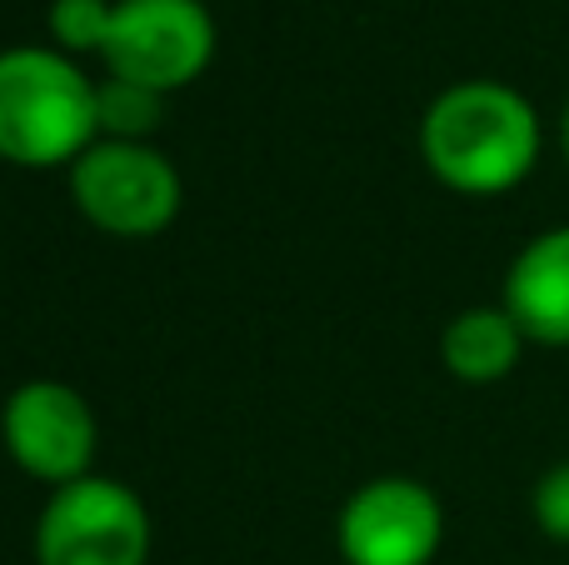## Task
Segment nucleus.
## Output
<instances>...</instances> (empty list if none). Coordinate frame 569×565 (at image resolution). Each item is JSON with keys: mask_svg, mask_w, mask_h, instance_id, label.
Masks as SVG:
<instances>
[{"mask_svg": "<svg viewBox=\"0 0 569 565\" xmlns=\"http://www.w3.org/2000/svg\"><path fill=\"white\" fill-rule=\"evenodd\" d=\"M100 140L96 80L56 46L0 50V160L20 170L76 166Z\"/></svg>", "mask_w": 569, "mask_h": 565, "instance_id": "nucleus-2", "label": "nucleus"}, {"mask_svg": "<svg viewBox=\"0 0 569 565\" xmlns=\"http://www.w3.org/2000/svg\"><path fill=\"white\" fill-rule=\"evenodd\" d=\"M106 16H110V0H50V40L56 50L66 56H96L100 36H106Z\"/></svg>", "mask_w": 569, "mask_h": 565, "instance_id": "nucleus-11", "label": "nucleus"}, {"mask_svg": "<svg viewBox=\"0 0 569 565\" xmlns=\"http://www.w3.org/2000/svg\"><path fill=\"white\" fill-rule=\"evenodd\" d=\"M445 541V506L415 476H375L335 516L345 565H430Z\"/></svg>", "mask_w": 569, "mask_h": 565, "instance_id": "nucleus-7", "label": "nucleus"}, {"mask_svg": "<svg viewBox=\"0 0 569 565\" xmlns=\"http://www.w3.org/2000/svg\"><path fill=\"white\" fill-rule=\"evenodd\" d=\"M166 96L136 86V80H96V116H100V140H150L160 126Z\"/></svg>", "mask_w": 569, "mask_h": 565, "instance_id": "nucleus-10", "label": "nucleus"}, {"mask_svg": "<svg viewBox=\"0 0 569 565\" xmlns=\"http://www.w3.org/2000/svg\"><path fill=\"white\" fill-rule=\"evenodd\" d=\"M500 306L530 346H569V226H550L515 250Z\"/></svg>", "mask_w": 569, "mask_h": 565, "instance_id": "nucleus-8", "label": "nucleus"}, {"mask_svg": "<svg viewBox=\"0 0 569 565\" xmlns=\"http://www.w3.org/2000/svg\"><path fill=\"white\" fill-rule=\"evenodd\" d=\"M0 440L30 480L60 490L96 466V410L66 380H20L0 406Z\"/></svg>", "mask_w": 569, "mask_h": 565, "instance_id": "nucleus-6", "label": "nucleus"}, {"mask_svg": "<svg viewBox=\"0 0 569 565\" xmlns=\"http://www.w3.org/2000/svg\"><path fill=\"white\" fill-rule=\"evenodd\" d=\"M70 200L96 230L116 240H150L180 216L176 160L150 140H96L70 166Z\"/></svg>", "mask_w": 569, "mask_h": 565, "instance_id": "nucleus-4", "label": "nucleus"}, {"mask_svg": "<svg viewBox=\"0 0 569 565\" xmlns=\"http://www.w3.org/2000/svg\"><path fill=\"white\" fill-rule=\"evenodd\" d=\"M30 546L36 565H146L156 546V521L126 480L90 470L50 490Z\"/></svg>", "mask_w": 569, "mask_h": 565, "instance_id": "nucleus-5", "label": "nucleus"}, {"mask_svg": "<svg viewBox=\"0 0 569 565\" xmlns=\"http://www.w3.org/2000/svg\"><path fill=\"white\" fill-rule=\"evenodd\" d=\"M530 511H535V526H540L545 536L569 546V460H555V466L535 480Z\"/></svg>", "mask_w": 569, "mask_h": 565, "instance_id": "nucleus-12", "label": "nucleus"}, {"mask_svg": "<svg viewBox=\"0 0 569 565\" xmlns=\"http://www.w3.org/2000/svg\"><path fill=\"white\" fill-rule=\"evenodd\" d=\"M560 150H565V166H569V100H565V110H560Z\"/></svg>", "mask_w": 569, "mask_h": 565, "instance_id": "nucleus-13", "label": "nucleus"}, {"mask_svg": "<svg viewBox=\"0 0 569 565\" xmlns=\"http://www.w3.org/2000/svg\"><path fill=\"white\" fill-rule=\"evenodd\" d=\"M540 150V110L505 80H455L420 116V160L455 196H505L530 180Z\"/></svg>", "mask_w": 569, "mask_h": 565, "instance_id": "nucleus-1", "label": "nucleus"}, {"mask_svg": "<svg viewBox=\"0 0 569 565\" xmlns=\"http://www.w3.org/2000/svg\"><path fill=\"white\" fill-rule=\"evenodd\" d=\"M525 330L505 306H465L445 320L440 330V360L465 386H495L505 380L525 356Z\"/></svg>", "mask_w": 569, "mask_h": 565, "instance_id": "nucleus-9", "label": "nucleus"}, {"mask_svg": "<svg viewBox=\"0 0 569 565\" xmlns=\"http://www.w3.org/2000/svg\"><path fill=\"white\" fill-rule=\"evenodd\" d=\"M96 56L116 80L176 96L216 60V16L206 0H110Z\"/></svg>", "mask_w": 569, "mask_h": 565, "instance_id": "nucleus-3", "label": "nucleus"}]
</instances>
